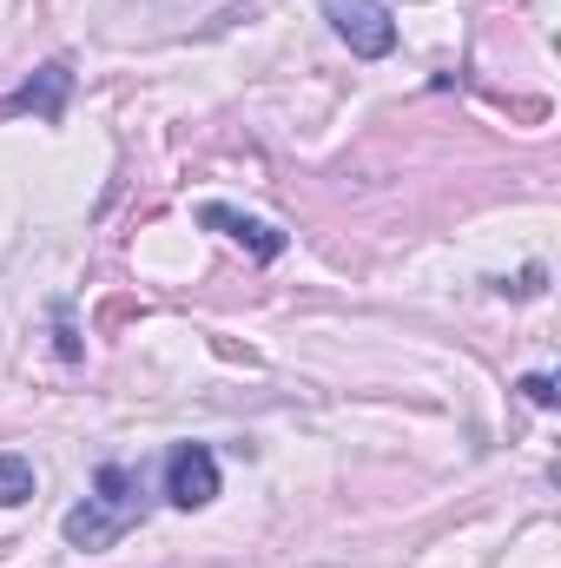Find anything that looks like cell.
Segmentation results:
<instances>
[{"label":"cell","mask_w":561,"mask_h":568,"mask_svg":"<svg viewBox=\"0 0 561 568\" xmlns=\"http://www.w3.org/2000/svg\"><path fill=\"white\" fill-rule=\"evenodd\" d=\"M145 516V489L140 476L126 469V463H106L100 476H93V496L80 503V509H67V523H60V536L73 542V549H86V556H100V549H113L126 529H140Z\"/></svg>","instance_id":"obj_1"},{"label":"cell","mask_w":561,"mask_h":568,"mask_svg":"<svg viewBox=\"0 0 561 568\" xmlns=\"http://www.w3.org/2000/svg\"><path fill=\"white\" fill-rule=\"evenodd\" d=\"M324 13H330L337 40H344L350 53H364V60H384V53L397 47V13H390V0H324Z\"/></svg>","instance_id":"obj_2"},{"label":"cell","mask_w":561,"mask_h":568,"mask_svg":"<svg viewBox=\"0 0 561 568\" xmlns=\"http://www.w3.org/2000/svg\"><path fill=\"white\" fill-rule=\"evenodd\" d=\"M218 496V456L205 443H172L165 456V503L172 509H205Z\"/></svg>","instance_id":"obj_3"},{"label":"cell","mask_w":561,"mask_h":568,"mask_svg":"<svg viewBox=\"0 0 561 568\" xmlns=\"http://www.w3.org/2000/svg\"><path fill=\"white\" fill-rule=\"evenodd\" d=\"M67 100H73V67L67 60H47L33 80H20L7 100H0V113H33V120H60L67 113Z\"/></svg>","instance_id":"obj_4"},{"label":"cell","mask_w":561,"mask_h":568,"mask_svg":"<svg viewBox=\"0 0 561 568\" xmlns=\"http://www.w3.org/2000/svg\"><path fill=\"white\" fill-rule=\"evenodd\" d=\"M198 225L225 232V239H232V245H245L258 265H272V258L284 252V232H278V225H265V219H252V212H238V205H218V199H212V205H198Z\"/></svg>","instance_id":"obj_5"},{"label":"cell","mask_w":561,"mask_h":568,"mask_svg":"<svg viewBox=\"0 0 561 568\" xmlns=\"http://www.w3.org/2000/svg\"><path fill=\"white\" fill-rule=\"evenodd\" d=\"M33 496V463L20 449H0V509H20Z\"/></svg>","instance_id":"obj_6"},{"label":"cell","mask_w":561,"mask_h":568,"mask_svg":"<svg viewBox=\"0 0 561 568\" xmlns=\"http://www.w3.org/2000/svg\"><path fill=\"white\" fill-rule=\"evenodd\" d=\"M522 397L549 410V404H555V377H549V371H536V377H522Z\"/></svg>","instance_id":"obj_7"}]
</instances>
